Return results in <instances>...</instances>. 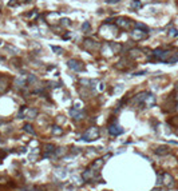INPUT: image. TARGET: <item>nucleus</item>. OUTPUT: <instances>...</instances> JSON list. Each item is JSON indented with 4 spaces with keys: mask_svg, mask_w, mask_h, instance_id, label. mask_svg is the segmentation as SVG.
<instances>
[{
    "mask_svg": "<svg viewBox=\"0 0 178 191\" xmlns=\"http://www.w3.org/2000/svg\"><path fill=\"white\" fill-rule=\"evenodd\" d=\"M54 51H56V52H62V49L60 48H58V47H52Z\"/></svg>",
    "mask_w": 178,
    "mask_h": 191,
    "instance_id": "nucleus-3",
    "label": "nucleus"
},
{
    "mask_svg": "<svg viewBox=\"0 0 178 191\" xmlns=\"http://www.w3.org/2000/svg\"><path fill=\"white\" fill-rule=\"evenodd\" d=\"M68 66H70V68L74 70V71H82V70L85 68L83 63L78 62V60H70V62H68Z\"/></svg>",
    "mask_w": 178,
    "mask_h": 191,
    "instance_id": "nucleus-1",
    "label": "nucleus"
},
{
    "mask_svg": "<svg viewBox=\"0 0 178 191\" xmlns=\"http://www.w3.org/2000/svg\"><path fill=\"white\" fill-rule=\"evenodd\" d=\"M117 24L119 27H122V28H128L130 27V20H127V19H118L117 20Z\"/></svg>",
    "mask_w": 178,
    "mask_h": 191,
    "instance_id": "nucleus-2",
    "label": "nucleus"
}]
</instances>
